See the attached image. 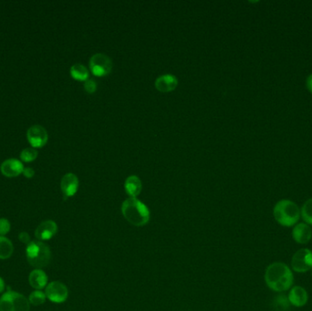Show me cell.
I'll use <instances>...</instances> for the list:
<instances>
[{
  "label": "cell",
  "mask_w": 312,
  "mask_h": 311,
  "mask_svg": "<svg viewBox=\"0 0 312 311\" xmlns=\"http://www.w3.org/2000/svg\"><path fill=\"white\" fill-rule=\"evenodd\" d=\"M265 282L275 292H285L292 287L294 276L288 265L275 262L266 269Z\"/></svg>",
  "instance_id": "6da1fadb"
},
{
  "label": "cell",
  "mask_w": 312,
  "mask_h": 311,
  "mask_svg": "<svg viewBox=\"0 0 312 311\" xmlns=\"http://www.w3.org/2000/svg\"><path fill=\"white\" fill-rule=\"evenodd\" d=\"M121 213L125 220L135 226H144L150 221L149 208L137 198H128L121 205Z\"/></svg>",
  "instance_id": "7a4b0ae2"
},
{
  "label": "cell",
  "mask_w": 312,
  "mask_h": 311,
  "mask_svg": "<svg viewBox=\"0 0 312 311\" xmlns=\"http://www.w3.org/2000/svg\"><path fill=\"white\" fill-rule=\"evenodd\" d=\"M273 216L278 224L285 227H290L298 224L300 218V209L296 203L284 199L274 206Z\"/></svg>",
  "instance_id": "3957f363"
},
{
  "label": "cell",
  "mask_w": 312,
  "mask_h": 311,
  "mask_svg": "<svg viewBox=\"0 0 312 311\" xmlns=\"http://www.w3.org/2000/svg\"><path fill=\"white\" fill-rule=\"evenodd\" d=\"M26 257L29 265L36 269L47 267L51 259V251L41 241H31L26 248Z\"/></svg>",
  "instance_id": "277c9868"
},
{
  "label": "cell",
  "mask_w": 312,
  "mask_h": 311,
  "mask_svg": "<svg viewBox=\"0 0 312 311\" xmlns=\"http://www.w3.org/2000/svg\"><path fill=\"white\" fill-rule=\"evenodd\" d=\"M30 303L22 294L9 290L0 297V311H29Z\"/></svg>",
  "instance_id": "5b68a950"
},
{
  "label": "cell",
  "mask_w": 312,
  "mask_h": 311,
  "mask_svg": "<svg viewBox=\"0 0 312 311\" xmlns=\"http://www.w3.org/2000/svg\"><path fill=\"white\" fill-rule=\"evenodd\" d=\"M291 268L297 273H306L312 269V251L308 248L298 249L291 259Z\"/></svg>",
  "instance_id": "8992f818"
},
{
  "label": "cell",
  "mask_w": 312,
  "mask_h": 311,
  "mask_svg": "<svg viewBox=\"0 0 312 311\" xmlns=\"http://www.w3.org/2000/svg\"><path fill=\"white\" fill-rule=\"evenodd\" d=\"M90 69L95 76H107L112 70V61L105 54L98 53L93 55L90 59Z\"/></svg>",
  "instance_id": "52a82bcc"
},
{
  "label": "cell",
  "mask_w": 312,
  "mask_h": 311,
  "mask_svg": "<svg viewBox=\"0 0 312 311\" xmlns=\"http://www.w3.org/2000/svg\"><path fill=\"white\" fill-rule=\"evenodd\" d=\"M45 294L47 298L53 303H63L69 297V289L63 282L52 281L46 287Z\"/></svg>",
  "instance_id": "ba28073f"
},
{
  "label": "cell",
  "mask_w": 312,
  "mask_h": 311,
  "mask_svg": "<svg viewBox=\"0 0 312 311\" xmlns=\"http://www.w3.org/2000/svg\"><path fill=\"white\" fill-rule=\"evenodd\" d=\"M27 139L33 148H41L48 143L47 130L41 125H33L27 132Z\"/></svg>",
  "instance_id": "9c48e42d"
},
{
  "label": "cell",
  "mask_w": 312,
  "mask_h": 311,
  "mask_svg": "<svg viewBox=\"0 0 312 311\" xmlns=\"http://www.w3.org/2000/svg\"><path fill=\"white\" fill-rule=\"evenodd\" d=\"M58 232V225L53 220L42 222L35 231V236L39 241H47L51 239Z\"/></svg>",
  "instance_id": "30bf717a"
},
{
  "label": "cell",
  "mask_w": 312,
  "mask_h": 311,
  "mask_svg": "<svg viewBox=\"0 0 312 311\" xmlns=\"http://www.w3.org/2000/svg\"><path fill=\"white\" fill-rule=\"evenodd\" d=\"M60 188L65 199L75 196L79 189V179L77 175L72 172L66 173L61 179Z\"/></svg>",
  "instance_id": "8fae6325"
},
{
  "label": "cell",
  "mask_w": 312,
  "mask_h": 311,
  "mask_svg": "<svg viewBox=\"0 0 312 311\" xmlns=\"http://www.w3.org/2000/svg\"><path fill=\"white\" fill-rule=\"evenodd\" d=\"M292 238L296 243L306 244L311 240L312 229L306 223H298L293 227Z\"/></svg>",
  "instance_id": "7c38bea8"
},
{
  "label": "cell",
  "mask_w": 312,
  "mask_h": 311,
  "mask_svg": "<svg viewBox=\"0 0 312 311\" xmlns=\"http://www.w3.org/2000/svg\"><path fill=\"white\" fill-rule=\"evenodd\" d=\"M0 170L7 177H17L23 172L24 165L18 159H8L1 163Z\"/></svg>",
  "instance_id": "4fadbf2b"
},
{
  "label": "cell",
  "mask_w": 312,
  "mask_h": 311,
  "mask_svg": "<svg viewBox=\"0 0 312 311\" xmlns=\"http://www.w3.org/2000/svg\"><path fill=\"white\" fill-rule=\"evenodd\" d=\"M290 305L297 307L305 306L308 300L307 291L301 286H295L291 287L288 295Z\"/></svg>",
  "instance_id": "5bb4252c"
},
{
  "label": "cell",
  "mask_w": 312,
  "mask_h": 311,
  "mask_svg": "<svg viewBox=\"0 0 312 311\" xmlns=\"http://www.w3.org/2000/svg\"><path fill=\"white\" fill-rule=\"evenodd\" d=\"M178 85V80L176 77L171 74H165L159 77L155 81L154 86L156 90L161 92H170L175 90Z\"/></svg>",
  "instance_id": "9a60e30c"
},
{
  "label": "cell",
  "mask_w": 312,
  "mask_h": 311,
  "mask_svg": "<svg viewBox=\"0 0 312 311\" xmlns=\"http://www.w3.org/2000/svg\"><path fill=\"white\" fill-rule=\"evenodd\" d=\"M29 282L35 290H41L48 286V276L42 269H35L29 274Z\"/></svg>",
  "instance_id": "2e32d148"
},
{
  "label": "cell",
  "mask_w": 312,
  "mask_h": 311,
  "mask_svg": "<svg viewBox=\"0 0 312 311\" xmlns=\"http://www.w3.org/2000/svg\"><path fill=\"white\" fill-rule=\"evenodd\" d=\"M142 188H143L142 181L136 175H131L125 180V192L132 198H136L138 197L142 192Z\"/></svg>",
  "instance_id": "e0dca14e"
},
{
  "label": "cell",
  "mask_w": 312,
  "mask_h": 311,
  "mask_svg": "<svg viewBox=\"0 0 312 311\" xmlns=\"http://www.w3.org/2000/svg\"><path fill=\"white\" fill-rule=\"evenodd\" d=\"M14 252V246L9 238L0 236V259H10Z\"/></svg>",
  "instance_id": "ac0fdd59"
},
{
  "label": "cell",
  "mask_w": 312,
  "mask_h": 311,
  "mask_svg": "<svg viewBox=\"0 0 312 311\" xmlns=\"http://www.w3.org/2000/svg\"><path fill=\"white\" fill-rule=\"evenodd\" d=\"M71 75L76 81L80 82H86L89 79V72L86 67H84L82 64H74L71 68Z\"/></svg>",
  "instance_id": "d6986e66"
},
{
  "label": "cell",
  "mask_w": 312,
  "mask_h": 311,
  "mask_svg": "<svg viewBox=\"0 0 312 311\" xmlns=\"http://www.w3.org/2000/svg\"><path fill=\"white\" fill-rule=\"evenodd\" d=\"M273 306L276 310H288V308L290 306V302L288 300V296L283 295V294H279V296H277L274 298Z\"/></svg>",
  "instance_id": "ffe728a7"
},
{
  "label": "cell",
  "mask_w": 312,
  "mask_h": 311,
  "mask_svg": "<svg viewBox=\"0 0 312 311\" xmlns=\"http://www.w3.org/2000/svg\"><path fill=\"white\" fill-rule=\"evenodd\" d=\"M300 216L308 225H312V197L304 203L300 209Z\"/></svg>",
  "instance_id": "44dd1931"
},
{
  "label": "cell",
  "mask_w": 312,
  "mask_h": 311,
  "mask_svg": "<svg viewBox=\"0 0 312 311\" xmlns=\"http://www.w3.org/2000/svg\"><path fill=\"white\" fill-rule=\"evenodd\" d=\"M47 297L45 292H42L41 290H35L30 294L29 297V301L30 304L34 306H39L42 305L46 301Z\"/></svg>",
  "instance_id": "7402d4cb"
},
{
  "label": "cell",
  "mask_w": 312,
  "mask_h": 311,
  "mask_svg": "<svg viewBox=\"0 0 312 311\" xmlns=\"http://www.w3.org/2000/svg\"><path fill=\"white\" fill-rule=\"evenodd\" d=\"M38 157V151L35 148H26L20 153V158L26 163H31Z\"/></svg>",
  "instance_id": "603a6c76"
},
{
  "label": "cell",
  "mask_w": 312,
  "mask_h": 311,
  "mask_svg": "<svg viewBox=\"0 0 312 311\" xmlns=\"http://www.w3.org/2000/svg\"><path fill=\"white\" fill-rule=\"evenodd\" d=\"M11 225L10 221L6 218H0V236H5L10 233Z\"/></svg>",
  "instance_id": "cb8c5ba5"
},
{
  "label": "cell",
  "mask_w": 312,
  "mask_h": 311,
  "mask_svg": "<svg viewBox=\"0 0 312 311\" xmlns=\"http://www.w3.org/2000/svg\"><path fill=\"white\" fill-rule=\"evenodd\" d=\"M84 89L88 93L95 92L97 89L96 82L92 79H88L86 82H84Z\"/></svg>",
  "instance_id": "d4e9b609"
},
{
  "label": "cell",
  "mask_w": 312,
  "mask_h": 311,
  "mask_svg": "<svg viewBox=\"0 0 312 311\" xmlns=\"http://www.w3.org/2000/svg\"><path fill=\"white\" fill-rule=\"evenodd\" d=\"M19 239H20V242H22L23 244H27V245L31 242L30 236L27 232H21L19 235Z\"/></svg>",
  "instance_id": "484cf974"
},
{
  "label": "cell",
  "mask_w": 312,
  "mask_h": 311,
  "mask_svg": "<svg viewBox=\"0 0 312 311\" xmlns=\"http://www.w3.org/2000/svg\"><path fill=\"white\" fill-rule=\"evenodd\" d=\"M22 173L24 174L25 177L32 178L34 176V174H35V171H34L32 168H24V170H23V172H22Z\"/></svg>",
  "instance_id": "4316f807"
},
{
  "label": "cell",
  "mask_w": 312,
  "mask_h": 311,
  "mask_svg": "<svg viewBox=\"0 0 312 311\" xmlns=\"http://www.w3.org/2000/svg\"><path fill=\"white\" fill-rule=\"evenodd\" d=\"M306 85H307V90L312 93V74L307 77Z\"/></svg>",
  "instance_id": "83f0119b"
},
{
  "label": "cell",
  "mask_w": 312,
  "mask_h": 311,
  "mask_svg": "<svg viewBox=\"0 0 312 311\" xmlns=\"http://www.w3.org/2000/svg\"><path fill=\"white\" fill-rule=\"evenodd\" d=\"M5 289V282L2 278H0V293Z\"/></svg>",
  "instance_id": "f1b7e54d"
},
{
  "label": "cell",
  "mask_w": 312,
  "mask_h": 311,
  "mask_svg": "<svg viewBox=\"0 0 312 311\" xmlns=\"http://www.w3.org/2000/svg\"><path fill=\"white\" fill-rule=\"evenodd\" d=\"M310 271H311V277H312V269H311V270H310Z\"/></svg>",
  "instance_id": "f546056e"
}]
</instances>
